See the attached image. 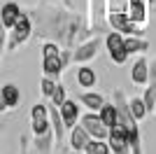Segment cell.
Listing matches in <instances>:
<instances>
[{"instance_id": "obj_19", "label": "cell", "mask_w": 156, "mask_h": 154, "mask_svg": "<svg viewBox=\"0 0 156 154\" xmlns=\"http://www.w3.org/2000/svg\"><path fill=\"white\" fill-rule=\"evenodd\" d=\"M98 115H100V119H103V124H105L107 128L114 126V124L119 122V110H117V103H107V101H105V105L98 110Z\"/></svg>"}, {"instance_id": "obj_11", "label": "cell", "mask_w": 156, "mask_h": 154, "mask_svg": "<svg viewBox=\"0 0 156 154\" xmlns=\"http://www.w3.org/2000/svg\"><path fill=\"white\" fill-rule=\"evenodd\" d=\"M70 149L72 152H84L86 145L91 142V135L86 133V128L82 126V124H77V126H72L70 128Z\"/></svg>"}, {"instance_id": "obj_15", "label": "cell", "mask_w": 156, "mask_h": 154, "mask_svg": "<svg viewBox=\"0 0 156 154\" xmlns=\"http://www.w3.org/2000/svg\"><path fill=\"white\" fill-rule=\"evenodd\" d=\"M77 101L82 103L86 110H93V112H98V110L105 105V96L100 94V91H93V89H84L82 94H79Z\"/></svg>"}, {"instance_id": "obj_23", "label": "cell", "mask_w": 156, "mask_h": 154, "mask_svg": "<svg viewBox=\"0 0 156 154\" xmlns=\"http://www.w3.org/2000/svg\"><path fill=\"white\" fill-rule=\"evenodd\" d=\"M65 101H68V91H65V84H63V82H58V84H56V89H54V94H51V98H49V103H51V105H56V108H61Z\"/></svg>"}, {"instance_id": "obj_13", "label": "cell", "mask_w": 156, "mask_h": 154, "mask_svg": "<svg viewBox=\"0 0 156 154\" xmlns=\"http://www.w3.org/2000/svg\"><path fill=\"white\" fill-rule=\"evenodd\" d=\"M75 79H77V84L82 86V89H93V86H98V72L93 70L89 63H84V65L77 68Z\"/></svg>"}, {"instance_id": "obj_5", "label": "cell", "mask_w": 156, "mask_h": 154, "mask_svg": "<svg viewBox=\"0 0 156 154\" xmlns=\"http://www.w3.org/2000/svg\"><path fill=\"white\" fill-rule=\"evenodd\" d=\"M30 131L33 135H42L51 131V119H49V105L44 101L35 103L30 108Z\"/></svg>"}, {"instance_id": "obj_2", "label": "cell", "mask_w": 156, "mask_h": 154, "mask_svg": "<svg viewBox=\"0 0 156 154\" xmlns=\"http://www.w3.org/2000/svg\"><path fill=\"white\" fill-rule=\"evenodd\" d=\"M33 35H35L33 16L28 14V9H23V12H21V16L16 19V24L7 31V51H16L21 45H26Z\"/></svg>"}, {"instance_id": "obj_26", "label": "cell", "mask_w": 156, "mask_h": 154, "mask_svg": "<svg viewBox=\"0 0 156 154\" xmlns=\"http://www.w3.org/2000/svg\"><path fill=\"white\" fill-rule=\"evenodd\" d=\"M19 154H35V149H30L28 135H21V138H19Z\"/></svg>"}, {"instance_id": "obj_10", "label": "cell", "mask_w": 156, "mask_h": 154, "mask_svg": "<svg viewBox=\"0 0 156 154\" xmlns=\"http://www.w3.org/2000/svg\"><path fill=\"white\" fill-rule=\"evenodd\" d=\"M21 5L16 2V0H5L2 5H0V19H2V24H5V28L9 31L14 24H16V19L21 16Z\"/></svg>"}, {"instance_id": "obj_31", "label": "cell", "mask_w": 156, "mask_h": 154, "mask_svg": "<svg viewBox=\"0 0 156 154\" xmlns=\"http://www.w3.org/2000/svg\"><path fill=\"white\" fill-rule=\"evenodd\" d=\"M75 154H86V152H75Z\"/></svg>"}, {"instance_id": "obj_20", "label": "cell", "mask_w": 156, "mask_h": 154, "mask_svg": "<svg viewBox=\"0 0 156 154\" xmlns=\"http://www.w3.org/2000/svg\"><path fill=\"white\" fill-rule=\"evenodd\" d=\"M128 108H130V115L135 117L137 122H142L144 117L149 115V108H147V103H144L142 96H133V98H128Z\"/></svg>"}, {"instance_id": "obj_17", "label": "cell", "mask_w": 156, "mask_h": 154, "mask_svg": "<svg viewBox=\"0 0 156 154\" xmlns=\"http://www.w3.org/2000/svg\"><path fill=\"white\" fill-rule=\"evenodd\" d=\"M124 42H126V49H128L130 56H135V54H144V51L149 49V42H147L142 35H126Z\"/></svg>"}, {"instance_id": "obj_12", "label": "cell", "mask_w": 156, "mask_h": 154, "mask_svg": "<svg viewBox=\"0 0 156 154\" xmlns=\"http://www.w3.org/2000/svg\"><path fill=\"white\" fill-rule=\"evenodd\" d=\"M54 147H56L54 131H47L42 135H33V149H35V154H54Z\"/></svg>"}, {"instance_id": "obj_24", "label": "cell", "mask_w": 156, "mask_h": 154, "mask_svg": "<svg viewBox=\"0 0 156 154\" xmlns=\"http://www.w3.org/2000/svg\"><path fill=\"white\" fill-rule=\"evenodd\" d=\"M142 98H144V103H147V108H149V115H151V112H156V89L151 86V84H147Z\"/></svg>"}, {"instance_id": "obj_9", "label": "cell", "mask_w": 156, "mask_h": 154, "mask_svg": "<svg viewBox=\"0 0 156 154\" xmlns=\"http://www.w3.org/2000/svg\"><path fill=\"white\" fill-rule=\"evenodd\" d=\"M79 108H82V103L79 101H75V98H68V101L63 103V105H61V117H63V122H65V128H68V131H70L72 126H77L79 124Z\"/></svg>"}, {"instance_id": "obj_25", "label": "cell", "mask_w": 156, "mask_h": 154, "mask_svg": "<svg viewBox=\"0 0 156 154\" xmlns=\"http://www.w3.org/2000/svg\"><path fill=\"white\" fill-rule=\"evenodd\" d=\"M5 49H7V28H5V24H2V19H0V61H2Z\"/></svg>"}, {"instance_id": "obj_30", "label": "cell", "mask_w": 156, "mask_h": 154, "mask_svg": "<svg viewBox=\"0 0 156 154\" xmlns=\"http://www.w3.org/2000/svg\"><path fill=\"white\" fill-rule=\"evenodd\" d=\"M151 2V7H154V14H156V0H149Z\"/></svg>"}, {"instance_id": "obj_14", "label": "cell", "mask_w": 156, "mask_h": 154, "mask_svg": "<svg viewBox=\"0 0 156 154\" xmlns=\"http://www.w3.org/2000/svg\"><path fill=\"white\" fill-rule=\"evenodd\" d=\"M63 72H65V68H63V61H61V54L58 56H42V75L61 79Z\"/></svg>"}, {"instance_id": "obj_18", "label": "cell", "mask_w": 156, "mask_h": 154, "mask_svg": "<svg viewBox=\"0 0 156 154\" xmlns=\"http://www.w3.org/2000/svg\"><path fill=\"white\" fill-rule=\"evenodd\" d=\"M128 16L135 24H147V7H144V0H128Z\"/></svg>"}, {"instance_id": "obj_22", "label": "cell", "mask_w": 156, "mask_h": 154, "mask_svg": "<svg viewBox=\"0 0 156 154\" xmlns=\"http://www.w3.org/2000/svg\"><path fill=\"white\" fill-rule=\"evenodd\" d=\"M58 82H61V79H54V77H47V75H42V79H40V94H42V98H47V101H49Z\"/></svg>"}, {"instance_id": "obj_6", "label": "cell", "mask_w": 156, "mask_h": 154, "mask_svg": "<svg viewBox=\"0 0 156 154\" xmlns=\"http://www.w3.org/2000/svg\"><path fill=\"white\" fill-rule=\"evenodd\" d=\"M98 49H100V38H89V40H84V42H79V45L72 49V63L75 65L91 63L93 58L98 56Z\"/></svg>"}, {"instance_id": "obj_1", "label": "cell", "mask_w": 156, "mask_h": 154, "mask_svg": "<svg viewBox=\"0 0 156 154\" xmlns=\"http://www.w3.org/2000/svg\"><path fill=\"white\" fill-rule=\"evenodd\" d=\"M28 14L33 16L35 35L40 40H54L68 49H75L79 42L89 40V35L93 33L86 26L84 16L68 5L61 7L51 5V2H40V5L30 7Z\"/></svg>"}, {"instance_id": "obj_16", "label": "cell", "mask_w": 156, "mask_h": 154, "mask_svg": "<svg viewBox=\"0 0 156 154\" xmlns=\"http://www.w3.org/2000/svg\"><path fill=\"white\" fill-rule=\"evenodd\" d=\"M0 89H2V96H5L7 108H9V110H16V108L21 105V89H19V86H16L14 82L2 84Z\"/></svg>"}, {"instance_id": "obj_28", "label": "cell", "mask_w": 156, "mask_h": 154, "mask_svg": "<svg viewBox=\"0 0 156 154\" xmlns=\"http://www.w3.org/2000/svg\"><path fill=\"white\" fill-rule=\"evenodd\" d=\"M7 110L9 108H7V101H5V96H2V89H0V115H5Z\"/></svg>"}, {"instance_id": "obj_8", "label": "cell", "mask_w": 156, "mask_h": 154, "mask_svg": "<svg viewBox=\"0 0 156 154\" xmlns=\"http://www.w3.org/2000/svg\"><path fill=\"white\" fill-rule=\"evenodd\" d=\"M130 79H133V84H137V86H147V84H149V61H147L142 54L130 65Z\"/></svg>"}, {"instance_id": "obj_27", "label": "cell", "mask_w": 156, "mask_h": 154, "mask_svg": "<svg viewBox=\"0 0 156 154\" xmlns=\"http://www.w3.org/2000/svg\"><path fill=\"white\" fill-rule=\"evenodd\" d=\"M149 84H151V86L156 89V58H154V61L149 63Z\"/></svg>"}, {"instance_id": "obj_4", "label": "cell", "mask_w": 156, "mask_h": 154, "mask_svg": "<svg viewBox=\"0 0 156 154\" xmlns=\"http://www.w3.org/2000/svg\"><path fill=\"white\" fill-rule=\"evenodd\" d=\"M107 142H110L112 154H130V133L126 128V124L117 122L114 126H110Z\"/></svg>"}, {"instance_id": "obj_21", "label": "cell", "mask_w": 156, "mask_h": 154, "mask_svg": "<svg viewBox=\"0 0 156 154\" xmlns=\"http://www.w3.org/2000/svg\"><path fill=\"white\" fill-rule=\"evenodd\" d=\"M84 152H86V154H112V149H110V142H107V140L91 138V142L86 145Z\"/></svg>"}, {"instance_id": "obj_7", "label": "cell", "mask_w": 156, "mask_h": 154, "mask_svg": "<svg viewBox=\"0 0 156 154\" xmlns=\"http://www.w3.org/2000/svg\"><path fill=\"white\" fill-rule=\"evenodd\" d=\"M79 124L86 128V133L91 135V138H98V140H107L110 128L103 124V119H100V115H98V112H93V110L84 112V115L79 117Z\"/></svg>"}, {"instance_id": "obj_3", "label": "cell", "mask_w": 156, "mask_h": 154, "mask_svg": "<svg viewBox=\"0 0 156 154\" xmlns=\"http://www.w3.org/2000/svg\"><path fill=\"white\" fill-rule=\"evenodd\" d=\"M124 33H119V31H112L105 35V49H107V56H110L112 63H117V65H124L126 61H128V49H126V42H124Z\"/></svg>"}, {"instance_id": "obj_29", "label": "cell", "mask_w": 156, "mask_h": 154, "mask_svg": "<svg viewBox=\"0 0 156 154\" xmlns=\"http://www.w3.org/2000/svg\"><path fill=\"white\" fill-rule=\"evenodd\" d=\"M63 5H68V7H72V0H61Z\"/></svg>"}]
</instances>
